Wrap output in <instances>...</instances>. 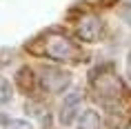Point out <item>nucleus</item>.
Segmentation results:
<instances>
[{
  "instance_id": "obj_1",
  "label": "nucleus",
  "mask_w": 131,
  "mask_h": 129,
  "mask_svg": "<svg viewBox=\"0 0 131 129\" xmlns=\"http://www.w3.org/2000/svg\"><path fill=\"white\" fill-rule=\"evenodd\" d=\"M40 54H45L47 58H51V60H56V62H78L82 58L80 47L71 40L69 36L58 34V31H51V34L42 40Z\"/></svg>"
},
{
  "instance_id": "obj_2",
  "label": "nucleus",
  "mask_w": 131,
  "mask_h": 129,
  "mask_svg": "<svg viewBox=\"0 0 131 129\" xmlns=\"http://www.w3.org/2000/svg\"><path fill=\"white\" fill-rule=\"evenodd\" d=\"M40 87L47 91V94H60L71 85V76L62 69H56V67H45L40 71Z\"/></svg>"
},
{
  "instance_id": "obj_3",
  "label": "nucleus",
  "mask_w": 131,
  "mask_h": 129,
  "mask_svg": "<svg viewBox=\"0 0 131 129\" xmlns=\"http://www.w3.org/2000/svg\"><path fill=\"white\" fill-rule=\"evenodd\" d=\"M102 31H104L102 18L89 14V16H84L82 20H80L76 34H78V38H80L82 42H98V40H100V36H102Z\"/></svg>"
},
{
  "instance_id": "obj_4",
  "label": "nucleus",
  "mask_w": 131,
  "mask_h": 129,
  "mask_svg": "<svg viewBox=\"0 0 131 129\" xmlns=\"http://www.w3.org/2000/svg\"><path fill=\"white\" fill-rule=\"evenodd\" d=\"M80 107H82V94H80V91H71V94L64 98L62 107H60V116H58L60 122L62 125H71V122L80 116Z\"/></svg>"
},
{
  "instance_id": "obj_5",
  "label": "nucleus",
  "mask_w": 131,
  "mask_h": 129,
  "mask_svg": "<svg viewBox=\"0 0 131 129\" xmlns=\"http://www.w3.org/2000/svg\"><path fill=\"white\" fill-rule=\"evenodd\" d=\"M78 129H102V120L100 114L93 109H87L78 116Z\"/></svg>"
},
{
  "instance_id": "obj_6",
  "label": "nucleus",
  "mask_w": 131,
  "mask_h": 129,
  "mask_svg": "<svg viewBox=\"0 0 131 129\" xmlns=\"http://www.w3.org/2000/svg\"><path fill=\"white\" fill-rule=\"evenodd\" d=\"M16 85L25 91V94H31L36 87V78H34V71L29 67H22L18 69V74H16Z\"/></svg>"
},
{
  "instance_id": "obj_7",
  "label": "nucleus",
  "mask_w": 131,
  "mask_h": 129,
  "mask_svg": "<svg viewBox=\"0 0 131 129\" xmlns=\"http://www.w3.org/2000/svg\"><path fill=\"white\" fill-rule=\"evenodd\" d=\"M11 96H14V91H11V82H9L7 78L0 76V105L11 102Z\"/></svg>"
},
{
  "instance_id": "obj_8",
  "label": "nucleus",
  "mask_w": 131,
  "mask_h": 129,
  "mask_svg": "<svg viewBox=\"0 0 131 129\" xmlns=\"http://www.w3.org/2000/svg\"><path fill=\"white\" fill-rule=\"evenodd\" d=\"M7 129H31V125L25 120H9L7 122Z\"/></svg>"
},
{
  "instance_id": "obj_9",
  "label": "nucleus",
  "mask_w": 131,
  "mask_h": 129,
  "mask_svg": "<svg viewBox=\"0 0 131 129\" xmlns=\"http://www.w3.org/2000/svg\"><path fill=\"white\" fill-rule=\"evenodd\" d=\"M122 20L127 22V25H131V5H129L127 9H124V11H122Z\"/></svg>"
},
{
  "instance_id": "obj_10",
  "label": "nucleus",
  "mask_w": 131,
  "mask_h": 129,
  "mask_svg": "<svg viewBox=\"0 0 131 129\" xmlns=\"http://www.w3.org/2000/svg\"><path fill=\"white\" fill-rule=\"evenodd\" d=\"M127 76L131 78V51H129V58H127Z\"/></svg>"
},
{
  "instance_id": "obj_11",
  "label": "nucleus",
  "mask_w": 131,
  "mask_h": 129,
  "mask_svg": "<svg viewBox=\"0 0 131 129\" xmlns=\"http://www.w3.org/2000/svg\"><path fill=\"white\" fill-rule=\"evenodd\" d=\"M118 0H100V5H104V7H111V5H116Z\"/></svg>"
},
{
  "instance_id": "obj_12",
  "label": "nucleus",
  "mask_w": 131,
  "mask_h": 129,
  "mask_svg": "<svg viewBox=\"0 0 131 129\" xmlns=\"http://www.w3.org/2000/svg\"><path fill=\"white\" fill-rule=\"evenodd\" d=\"M2 122H7V116H2V114H0V125H2Z\"/></svg>"
},
{
  "instance_id": "obj_13",
  "label": "nucleus",
  "mask_w": 131,
  "mask_h": 129,
  "mask_svg": "<svg viewBox=\"0 0 131 129\" xmlns=\"http://www.w3.org/2000/svg\"><path fill=\"white\" fill-rule=\"evenodd\" d=\"M129 2H131V0H129Z\"/></svg>"
}]
</instances>
